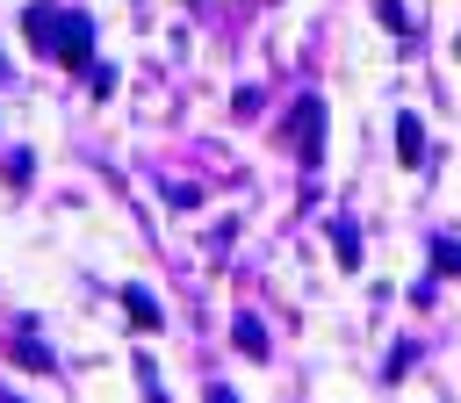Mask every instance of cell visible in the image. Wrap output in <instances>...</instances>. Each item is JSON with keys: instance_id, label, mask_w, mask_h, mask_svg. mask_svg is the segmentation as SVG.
<instances>
[{"instance_id": "cell-1", "label": "cell", "mask_w": 461, "mask_h": 403, "mask_svg": "<svg viewBox=\"0 0 461 403\" xmlns=\"http://www.w3.org/2000/svg\"><path fill=\"white\" fill-rule=\"evenodd\" d=\"M22 36H29L36 50H50L58 65H72V72L94 65V22L72 14V7H29V14H22Z\"/></svg>"}, {"instance_id": "cell-2", "label": "cell", "mask_w": 461, "mask_h": 403, "mask_svg": "<svg viewBox=\"0 0 461 403\" xmlns=\"http://www.w3.org/2000/svg\"><path fill=\"white\" fill-rule=\"evenodd\" d=\"M317 130H324V101H317V94H303V101H295V115H288V137H295V151H303V158H317V151H324V144H317Z\"/></svg>"}, {"instance_id": "cell-3", "label": "cell", "mask_w": 461, "mask_h": 403, "mask_svg": "<svg viewBox=\"0 0 461 403\" xmlns=\"http://www.w3.org/2000/svg\"><path fill=\"white\" fill-rule=\"evenodd\" d=\"M122 309H130V324H137V331H158V324H166V317H158V302H151L144 288H122Z\"/></svg>"}, {"instance_id": "cell-4", "label": "cell", "mask_w": 461, "mask_h": 403, "mask_svg": "<svg viewBox=\"0 0 461 403\" xmlns=\"http://www.w3.org/2000/svg\"><path fill=\"white\" fill-rule=\"evenodd\" d=\"M396 151H403V166H418V158H425V130H418V115H403V122H396Z\"/></svg>"}, {"instance_id": "cell-5", "label": "cell", "mask_w": 461, "mask_h": 403, "mask_svg": "<svg viewBox=\"0 0 461 403\" xmlns=\"http://www.w3.org/2000/svg\"><path fill=\"white\" fill-rule=\"evenodd\" d=\"M331 245H339V266H360V237H353V223H331Z\"/></svg>"}, {"instance_id": "cell-6", "label": "cell", "mask_w": 461, "mask_h": 403, "mask_svg": "<svg viewBox=\"0 0 461 403\" xmlns=\"http://www.w3.org/2000/svg\"><path fill=\"white\" fill-rule=\"evenodd\" d=\"M238 353H267V331H259V324H252V317H245V324H238Z\"/></svg>"}, {"instance_id": "cell-7", "label": "cell", "mask_w": 461, "mask_h": 403, "mask_svg": "<svg viewBox=\"0 0 461 403\" xmlns=\"http://www.w3.org/2000/svg\"><path fill=\"white\" fill-rule=\"evenodd\" d=\"M432 259H439V273H461V245H454V237H447V245H439Z\"/></svg>"}, {"instance_id": "cell-8", "label": "cell", "mask_w": 461, "mask_h": 403, "mask_svg": "<svg viewBox=\"0 0 461 403\" xmlns=\"http://www.w3.org/2000/svg\"><path fill=\"white\" fill-rule=\"evenodd\" d=\"M209 403H238V396H230V389H223V381H216V389H209Z\"/></svg>"}, {"instance_id": "cell-9", "label": "cell", "mask_w": 461, "mask_h": 403, "mask_svg": "<svg viewBox=\"0 0 461 403\" xmlns=\"http://www.w3.org/2000/svg\"><path fill=\"white\" fill-rule=\"evenodd\" d=\"M0 403H14V396H0Z\"/></svg>"}]
</instances>
